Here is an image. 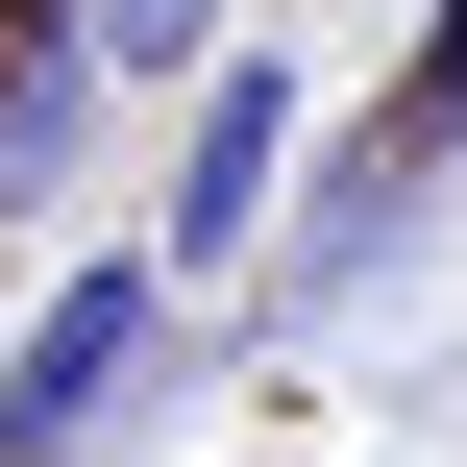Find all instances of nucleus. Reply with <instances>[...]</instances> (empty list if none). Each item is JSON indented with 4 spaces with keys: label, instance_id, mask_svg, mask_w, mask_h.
Instances as JSON below:
<instances>
[{
    "label": "nucleus",
    "instance_id": "1",
    "mask_svg": "<svg viewBox=\"0 0 467 467\" xmlns=\"http://www.w3.org/2000/svg\"><path fill=\"white\" fill-rule=\"evenodd\" d=\"M222 394V296L123 222V246H74L49 271V320H25V467H123V443H172Z\"/></svg>",
    "mask_w": 467,
    "mask_h": 467
},
{
    "label": "nucleus",
    "instance_id": "2",
    "mask_svg": "<svg viewBox=\"0 0 467 467\" xmlns=\"http://www.w3.org/2000/svg\"><path fill=\"white\" fill-rule=\"evenodd\" d=\"M443 172H467V123H419V99H369V123H320V172H296V246H271V296H246V345L271 369H320L419 246H443Z\"/></svg>",
    "mask_w": 467,
    "mask_h": 467
},
{
    "label": "nucleus",
    "instance_id": "3",
    "mask_svg": "<svg viewBox=\"0 0 467 467\" xmlns=\"http://www.w3.org/2000/svg\"><path fill=\"white\" fill-rule=\"evenodd\" d=\"M296 172H320V99H296V49L246 25V49H222V74L172 99V172H148V246H172V271H197L222 320H246V296H271V246H296Z\"/></svg>",
    "mask_w": 467,
    "mask_h": 467
},
{
    "label": "nucleus",
    "instance_id": "4",
    "mask_svg": "<svg viewBox=\"0 0 467 467\" xmlns=\"http://www.w3.org/2000/svg\"><path fill=\"white\" fill-rule=\"evenodd\" d=\"M99 148H123V49H99V0H0V222H74Z\"/></svg>",
    "mask_w": 467,
    "mask_h": 467
},
{
    "label": "nucleus",
    "instance_id": "5",
    "mask_svg": "<svg viewBox=\"0 0 467 467\" xmlns=\"http://www.w3.org/2000/svg\"><path fill=\"white\" fill-rule=\"evenodd\" d=\"M99 49H123V99H197L246 49V0H99Z\"/></svg>",
    "mask_w": 467,
    "mask_h": 467
},
{
    "label": "nucleus",
    "instance_id": "6",
    "mask_svg": "<svg viewBox=\"0 0 467 467\" xmlns=\"http://www.w3.org/2000/svg\"><path fill=\"white\" fill-rule=\"evenodd\" d=\"M394 99H419V123H467V0L419 25V74H394Z\"/></svg>",
    "mask_w": 467,
    "mask_h": 467
},
{
    "label": "nucleus",
    "instance_id": "7",
    "mask_svg": "<svg viewBox=\"0 0 467 467\" xmlns=\"http://www.w3.org/2000/svg\"><path fill=\"white\" fill-rule=\"evenodd\" d=\"M0 467H25V320H0Z\"/></svg>",
    "mask_w": 467,
    "mask_h": 467
}]
</instances>
